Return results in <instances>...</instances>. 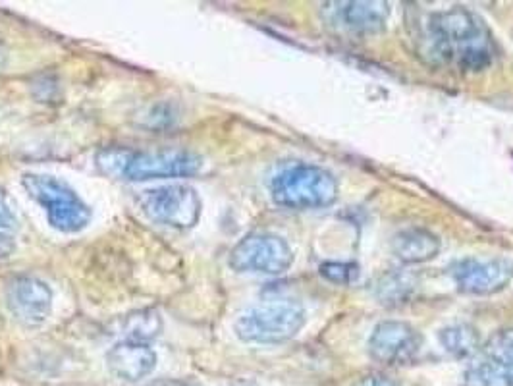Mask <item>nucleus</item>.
Returning a JSON list of instances; mask_svg holds the SVG:
<instances>
[{
  "label": "nucleus",
  "mask_w": 513,
  "mask_h": 386,
  "mask_svg": "<svg viewBox=\"0 0 513 386\" xmlns=\"http://www.w3.org/2000/svg\"><path fill=\"white\" fill-rule=\"evenodd\" d=\"M95 165L114 180L149 182L195 176L203 168V159L188 149L135 151L130 147H105L97 151Z\"/></svg>",
  "instance_id": "obj_2"
},
{
  "label": "nucleus",
  "mask_w": 513,
  "mask_h": 386,
  "mask_svg": "<svg viewBox=\"0 0 513 386\" xmlns=\"http://www.w3.org/2000/svg\"><path fill=\"white\" fill-rule=\"evenodd\" d=\"M137 205L149 221L174 230H191L201 221V195L188 184H166L139 193Z\"/></svg>",
  "instance_id": "obj_6"
},
{
  "label": "nucleus",
  "mask_w": 513,
  "mask_h": 386,
  "mask_svg": "<svg viewBox=\"0 0 513 386\" xmlns=\"http://www.w3.org/2000/svg\"><path fill=\"white\" fill-rule=\"evenodd\" d=\"M16 251V242L8 232L0 230V261L8 259Z\"/></svg>",
  "instance_id": "obj_21"
},
{
  "label": "nucleus",
  "mask_w": 513,
  "mask_h": 386,
  "mask_svg": "<svg viewBox=\"0 0 513 386\" xmlns=\"http://www.w3.org/2000/svg\"><path fill=\"white\" fill-rule=\"evenodd\" d=\"M324 24L351 35H375L386 28L390 4L380 0H346L323 4Z\"/></svg>",
  "instance_id": "obj_9"
},
{
  "label": "nucleus",
  "mask_w": 513,
  "mask_h": 386,
  "mask_svg": "<svg viewBox=\"0 0 513 386\" xmlns=\"http://www.w3.org/2000/svg\"><path fill=\"white\" fill-rule=\"evenodd\" d=\"M463 386H513V367L481 354L463 373Z\"/></svg>",
  "instance_id": "obj_14"
},
{
  "label": "nucleus",
  "mask_w": 513,
  "mask_h": 386,
  "mask_svg": "<svg viewBox=\"0 0 513 386\" xmlns=\"http://www.w3.org/2000/svg\"><path fill=\"white\" fill-rule=\"evenodd\" d=\"M4 302L20 325L41 327L53 311V290L37 276H12L4 288Z\"/></svg>",
  "instance_id": "obj_8"
},
{
  "label": "nucleus",
  "mask_w": 513,
  "mask_h": 386,
  "mask_svg": "<svg viewBox=\"0 0 513 386\" xmlns=\"http://www.w3.org/2000/svg\"><path fill=\"white\" fill-rule=\"evenodd\" d=\"M22 186L27 195L45 209L47 221L56 232L78 234L89 226L91 207L62 178L27 172L22 176Z\"/></svg>",
  "instance_id": "obj_4"
},
{
  "label": "nucleus",
  "mask_w": 513,
  "mask_h": 386,
  "mask_svg": "<svg viewBox=\"0 0 513 386\" xmlns=\"http://www.w3.org/2000/svg\"><path fill=\"white\" fill-rule=\"evenodd\" d=\"M355 386H402L396 379L386 377V375H367L363 377Z\"/></svg>",
  "instance_id": "obj_20"
},
{
  "label": "nucleus",
  "mask_w": 513,
  "mask_h": 386,
  "mask_svg": "<svg viewBox=\"0 0 513 386\" xmlns=\"http://www.w3.org/2000/svg\"><path fill=\"white\" fill-rule=\"evenodd\" d=\"M319 271L323 278L334 284H351L359 276V267L353 263H323Z\"/></svg>",
  "instance_id": "obj_18"
},
{
  "label": "nucleus",
  "mask_w": 513,
  "mask_h": 386,
  "mask_svg": "<svg viewBox=\"0 0 513 386\" xmlns=\"http://www.w3.org/2000/svg\"><path fill=\"white\" fill-rule=\"evenodd\" d=\"M6 64V53L0 49V68Z\"/></svg>",
  "instance_id": "obj_23"
},
{
  "label": "nucleus",
  "mask_w": 513,
  "mask_h": 386,
  "mask_svg": "<svg viewBox=\"0 0 513 386\" xmlns=\"http://www.w3.org/2000/svg\"><path fill=\"white\" fill-rule=\"evenodd\" d=\"M440 344L454 358H469L481 350V336L471 325H452L440 331Z\"/></svg>",
  "instance_id": "obj_16"
},
{
  "label": "nucleus",
  "mask_w": 513,
  "mask_h": 386,
  "mask_svg": "<svg viewBox=\"0 0 513 386\" xmlns=\"http://www.w3.org/2000/svg\"><path fill=\"white\" fill-rule=\"evenodd\" d=\"M392 251L405 265H419L440 253V240L425 228H407L394 236Z\"/></svg>",
  "instance_id": "obj_13"
},
{
  "label": "nucleus",
  "mask_w": 513,
  "mask_h": 386,
  "mask_svg": "<svg viewBox=\"0 0 513 386\" xmlns=\"http://www.w3.org/2000/svg\"><path fill=\"white\" fill-rule=\"evenodd\" d=\"M452 278L459 290L471 296H492L502 292L513 278V263L502 257L494 259H461L454 269Z\"/></svg>",
  "instance_id": "obj_11"
},
{
  "label": "nucleus",
  "mask_w": 513,
  "mask_h": 386,
  "mask_svg": "<svg viewBox=\"0 0 513 386\" xmlns=\"http://www.w3.org/2000/svg\"><path fill=\"white\" fill-rule=\"evenodd\" d=\"M124 340L149 344L162 332V317L155 309H139L122 319Z\"/></svg>",
  "instance_id": "obj_15"
},
{
  "label": "nucleus",
  "mask_w": 513,
  "mask_h": 386,
  "mask_svg": "<svg viewBox=\"0 0 513 386\" xmlns=\"http://www.w3.org/2000/svg\"><path fill=\"white\" fill-rule=\"evenodd\" d=\"M14 226H16V215H14V211H12V207L6 199V193L0 190V230L6 232Z\"/></svg>",
  "instance_id": "obj_19"
},
{
  "label": "nucleus",
  "mask_w": 513,
  "mask_h": 386,
  "mask_svg": "<svg viewBox=\"0 0 513 386\" xmlns=\"http://www.w3.org/2000/svg\"><path fill=\"white\" fill-rule=\"evenodd\" d=\"M226 386H259L257 383H253V381H245V379H240V381H234V383H230V385Z\"/></svg>",
  "instance_id": "obj_22"
},
{
  "label": "nucleus",
  "mask_w": 513,
  "mask_h": 386,
  "mask_svg": "<svg viewBox=\"0 0 513 386\" xmlns=\"http://www.w3.org/2000/svg\"><path fill=\"white\" fill-rule=\"evenodd\" d=\"M107 367L114 377L126 383H139L155 371L157 352L145 342L122 340L108 350Z\"/></svg>",
  "instance_id": "obj_12"
},
{
  "label": "nucleus",
  "mask_w": 513,
  "mask_h": 386,
  "mask_svg": "<svg viewBox=\"0 0 513 386\" xmlns=\"http://www.w3.org/2000/svg\"><path fill=\"white\" fill-rule=\"evenodd\" d=\"M423 338L404 321H382L369 338L367 350L380 365H405L421 352Z\"/></svg>",
  "instance_id": "obj_10"
},
{
  "label": "nucleus",
  "mask_w": 513,
  "mask_h": 386,
  "mask_svg": "<svg viewBox=\"0 0 513 386\" xmlns=\"http://www.w3.org/2000/svg\"><path fill=\"white\" fill-rule=\"evenodd\" d=\"M338 180L323 166L294 165L270 182V197L278 207L309 211L330 207L338 199Z\"/></svg>",
  "instance_id": "obj_3"
},
{
  "label": "nucleus",
  "mask_w": 513,
  "mask_h": 386,
  "mask_svg": "<svg viewBox=\"0 0 513 386\" xmlns=\"http://www.w3.org/2000/svg\"><path fill=\"white\" fill-rule=\"evenodd\" d=\"M481 354L488 358L498 359L502 363H508L513 367V329L496 332L481 348Z\"/></svg>",
  "instance_id": "obj_17"
},
{
  "label": "nucleus",
  "mask_w": 513,
  "mask_h": 386,
  "mask_svg": "<svg viewBox=\"0 0 513 386\" xmlns=\"http://www.w3.org/2000/svg\"><path fill=\"white\" fill-rule=\"evenodd\" d=\"M427 49L434 60L454 64L463 72H481L496 56L485 22L461 6L432 14L427 24Z\"/></svg>",
  "instance_id": "obj_1"
},
{
  "label": "nucleus",
  "mask_w": 513,
  "mask_h": 386,
  "mask_svg": "<svg viewBox=\"0 0 513 386\" xmlns=\"http://www.w3.org/2000/svg\"><path fill=\"white\" fill-rule=\"evenodd\" d=\"M228 263L236 273L284 275L294 265V251L284 238L257 232L245 236L234 246Z\"/></svg>",
  "instance_id": "obj_7"
},
{
  "label": "nucleus",
  "mask_w": 513,
  "mask_h": 386,
  "mask_svg": "<svg viewBox=\"0 0 513 386\" xmlns=\"http://www.w3.org/2000/svg\"><path fill=\"white\" fill-rule=\"evenodd\" d=\"M305 325L303 307L292 300H276L245 309L234 323L245 344H282L296 338Z\"/></svg>",
  "instance_id": "obj_5"
}]
</instances>
